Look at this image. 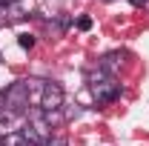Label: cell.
<instances>
[{
    "instance_id": "7a4b0ae2",
    "label": "cell",
    "mask_w": 149,
    "mask_h": 146,
    "mask_svg": "<svg viewBox=\"0 0 149 146\" xmlns=\"http://www.w3.org/2000/svg\"><path fill=\"white\" fill-rule=\"evenodd\" d=\"M6 112H15V115L29 112V89H26V80H17V83L6 86Z\"/></svg>"
},
{
    "instance_id": "6da1fadb",
    "label": "cell",
    "mask_w": 149,
    "mask_h": 146,
    "mask_svg": "<svg viewBox=\"0 0 149 146\" xmlns=\"http://www.w3.org/2000/svg\"><path fill=\"white\" fill-rule=\"evenodd\" d=\"M86 80H89V89H92V95H95L97 103H112V100H118L120 92H123V86H120L112 74L100 72V69L89 72V74H86Z\"/></svg>"
},
{
    "instance_id": "30bf717a",
    "label": "cell",
    "mask_w": 149,
    "mask_h": 146,
    "mask_svg": "<svg viewBox=\"0 0 149 146\" xmlns=\"http://www.w3.org/2000/svg\"><path fill=\"white\" fill-rule=\"evenodd\" d=\"M43 146H69V140H66L63 135H52V138H49Z\"/></svg>"
},
{
    "instance_id": "277c9868",
    "label": "cell",
    "mask_w": 149,
    "mask_h": 146,
    "mask_svg": "<svg viewBox=\"0 0 149 146\" xmlns=\"http://www.w3.org/2000/svg\"><path fill=\"white\" fill-rule=\"evenodd\" d=\"M26 126L35 129V135L40 138V143H46L49 138H52V120H49V112L43 109H32L29 112V123Z\"/></svg>"
},
{
    "instance_id": "8fae6325",
    "label": "cell",
    "mask_w": 149,
    "mask_h": 146,
    "mask_svg": "<svg viewBox=\"0 0 149 146\" xmlns=\"http://www.w3.org/2000/svg\"><path fill=\"white\" fill-rule=\"evenodd\" d=\"M6 112V89H0V115Z\"/></svg>"
},
{
    "instance_id": "9a60e30c",
    "label": "cell",
    "mask_w": 149,
    "mask_h": 146,
    "mask_svg": "<svg viewBox=\"0 0 149 146\" xmlns=\"http://www.w3.org/2000/svg\"><path fill=\"white\" fill-rule=\"evenodd\" d=\"M23 146H32V143H23Z\"/></svg>"
},
{
    "instance_id": "4fadbf2b",
    "label": "cell",
    "mask_w": 149,
    "mask_h": 146,
    "mask_svg": "<svg viewBox=\"0 0 149 146\" xmlns=\"http://www.w3.org/2000/svg\"><path fill=\"white\" fill-rule=\"evenodd\" d=\"M9 3H12V0H0V6H9Z\"/></svg>"
},
{
    "instance_id": "8992f818",
    "label": "cell",
    "mask_w": 149,
    "mask_h": 146,
    "mask_svg": "<svg viewBox=\"0 0 149 146\" xmlns=\"http://www.w3.org/2000/svg\"><path fill=\"white\" fill-rule=\"evenodd\" d=\"M23 143H26V138H23L20 129H12V132L3 135V146H23Z\"/></svg>"
},
{
    "instance_id": "ba28073f",
    "label": "cell",
    "mask_w": 149,
    "mask_h": 146,
    "mask_svg": "<svg viewBox=\"0 0 149 146\" xmlns=\"http://www.w3.org/2000/svg\"><path fill=\"white\" fill-rule=\"evenodd\" d=\"M17 43H20V49H32L35 46V35L23 32V35H17Z\"/></svg>"
},
{
    "instance_id": "52a82bcc",
    "label": "cell",
    "mask_w": 149,
    "mask_h": 146,
    "mask_svg": "<svg viewBox=\"0 0 149 146\" xmlns=\"http://www.w3.org/2000/svg\"><path fill=\"white\" fill-rule=\"evenodd\" d=\"M74 29H77V32H89V29H92V17H89V15H80V17L74 20Z\"/></svg>"
},
{
    "instance_id": "5bb4252c",
    "label": "cell",
    "mask_w": 149,
    "mask_h": 146,
    "mask_svg": "<svg viewBox=\"0 0 149 146\" xmlns=\"http://www.w3.org/2000/svg\"><path fill=\"white\" fill-rule=\"evenodd\" d=\"M0 146H3V132H0Z\"/></svg>"
},
{
    "instance_id": "5b68a950",
    "label": "cell",
    "mask_w": 149,
    "mask_h": 146,
    "mask_svg": "<svg viewBox=\"0 0 149 146\" xmlns=\"http://www.w3.org/2000/svg\"><path fill=\"white\" fill-rule=\"evenodd\" d=\"M120 66H123V52H109V55H103L100 60H97V69L112 74V77H115V72H118Z\"/></svg>"
},
{
    "instance_id": "9c48e42d",
    "label": "cell",
    "mask_w": 149,
    "mask_h": 146,
    "mask_svg": "<svg viewBox=\"0 0 149 146\" xmlns=\"http://www.w3.org/2000/svg\"><path fill=\"white\" fill-rule=\"evenodd\" d=\"M63 106H66V103H63ZM80 112H83V109H80L77 103H72V106H66V109H63V117H66V120H74Z\"/></svg>"
},
{
    "instance_id": "7c38bea8",
    "label": "cell",
    "mask_w": 149,
    "mask_h": 146,
    "mask_svg": "<svg viewBox=\"0 0 149 146\" xmlns=\"http://www.w3.org/2000/svg\"><path fill=\"white\" fill-rule=\"evenodd\" d=\"M149 0H132V6H138V9H141V6H146Z\"/></svg>"
},
{
    "instance_id": "3957f363",
    "label": "cell",
    "mask_w": 149,
    "mask_h": 146,
    "mask_svg": "<svg viewBox=\"0 0 149 146\" xmlns=\"http://www.w3.org/2000/svg\"><path fill=\"white\" fill-rule=\"evenodd\" d=\"M63 103H66L63 86H60V83H55V80H46L37 109H43V112H49V115H52V112H60V109H63Z\"/></svg>"
},
{
    "instance_id": "2e32d148",
    "label": "cell",
    "mask_w": 149,
    "mask_h": 146,
    "mask_svg": "<svg viewBox=\"0 0 149 146\" xmlns=\"http://www.w3.org/2000/svg\"><path fill=\"white\" fill-rule=\"evenodd\" d=\"M12 3H17V0H12Z\"/></svg>"
}]
</instances>
